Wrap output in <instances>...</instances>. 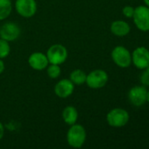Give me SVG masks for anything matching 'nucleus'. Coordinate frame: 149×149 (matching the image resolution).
Listing matches in <instances>:
<instances>
[{"label": "nucleus", "mask_w": 149, "mask_h": 149, "mask_svg": "<svg viewBox=\"0 0 149 149\" xmlns=\"http://www.w3.org/2000/svg\"><path fill=\"white\" fill-rule=\"evenodd\" d=\"M86 77L87 74L82 69H76L72 71L71 73L69 74V79L75 86L83 85L86 82Z\"/></svg>", "instance_id": "nucleus-15"}, {"label": "nucleus", "mask_w": 149, "mask_h": 149, "mask_svg": "<svg viewBox=\"0 0 149 149\" xmlns=\"http://www.w3.org/2000/svg\"><path fill=\"white\" fill-rule=\"evenodd\" d=\"M61 116H62L63 121L67 125L71 126V125L76 124L78 120V111L75 107L68 106L63 109Z\"/></svg>", "instance_id": "nucleus-14"}, {"label": "nucleus", "mask_w": 149, "mask_h": 149, "mask_svg": "<svg viewBox=\"0 0 149 149\" xmlns=\"http://www.w3.org/2000/svg\"><path fill=\"white\" fill-rule=\"evenodd\" d=\"M147 93L148 89L145 86H134L128 92V100L132 105L139 107L147 102Z\"/></svg>", "instance_id": "nucleus-9"}, {"label": "nucleus", "mask_w": 149, "mask_h": 149, "mask_svg": "<svg viewBox=\"0 0 149 149\" xmlns=\"http://www.w3.org/2000/svg\"><path fill=\"white\" fill-rule=\"evenodd\" d=\"M135 26L141 31H149V8L146 5L137 6L133 17Z\"/></svg>", "instance_id": "nucleus-6"}, {"label": "nucleus", "mask_w": 149, "mask_h": 149, "mask_svg": "<svg viewBox=\"0 0 149 149\" xmlns=\"http://www.w3.org/2000/svg\"><path fill=\"white\" fill-rule=\"evenodd\" d=\"M110 31L117 37H125L130 33L131 26L124 20H115L111 24Z\"/></svg>", "instance_id": "nucleus-13"}, {"label": "nucleus", "mask_w": 149, "mask_h": 149, "mask_svg": "<svg viewBox=\"0 0 149 149\" xmlns=\"http://www.w3.org/2000/svg\"><path fill=\"white\" fill-rule=\"evenodd\" d=\"M46 69H47V74L50 79H58L61 76V69L59 65L49 64Z\"/></svg>", "instance_id": "nucleus-17"}, {"label": "nucleus", "mask_w": 149, "mask_h": 149, "mask_svg": "<svg viewBox=\"0 0 149 149\" xmlns=\"http://www.w3.org/2000/svg\"><path fill=\"white\" fill-rule=\"evenodd\" d=\"M108 80L109 75L105 70L96 69L87 74L85 83L91 89H101L106 86Z\"/></svg>", "instance_id": "nucleus-4"}, {"label": "nucleus", "mask_w": 149, "mask_h": 149, "mask_svg": "<svg viewBox=\"0 0 149 149\" xmlns=\"http://www.w3.org/2000/svg\"><path fill=\"white\" fill-rule=\"evenodd\" d=\"M12 11L11 0H0V21L6 19Z\"/></svg>", "instance_id": "nucleus-16"}, {"label": "nucleus", "mask_w": 149, "mask_h": 149, "mask_svg": "<svg viewBox=\"0 0 149 149\" xmlns=\"http://www.w3.org/2000/svg\"><path fill=\"white\" fill-rule=\"evenodd\" d=\"M4 68H5V66H4V63L3 59H1V58H0V75L4 72Z\"/></svg>", "instance_id": "nucleus-22"}, {"label": "nucleus", "mask_w": 149, "mask_h": 149, "mask_svg": "<svg viewBox=\"0 0 149 149\" xmlns=\"http://www.w3.org/2000/svg\"><path fill=\"white\" fill-rule=\"evenodd\" d=\"M132 64L139 70H144L149 65V50L145 46H139L132 52Z\"/></svg>", "instance_id": "nucleus-7"}, {"label": "nucleus", "mask_w": 149, "mask_h": 149, "mask_svg": "<svg viewBox=\"0 0 149 149\" xmlns=\"http://www.w3.org/2000/svg\"><path fill=\"white\" fill-rule=\"evenodd\" d=\"M143 1H144V3H145V5L148 6L149 8V0H143Z\"/></svg>", "instance_id": "nucleus-23"}, {"label": "nucleus", "mask_w": 149, "mask_h": 149, "mask_svg": "<svg viewBox=\"0 0 149 149\" xmlns=\"http://www.w3.org/2000/svg\"><path fill=\"white\" fill-rule=\"evenodd\" d=\"M28 64L35 71H43L47 67L49 62L46 54L40 52H35L29 56Z\"/></svg>", "instance_id": "nucleus-12"}, {"label": "nucleus", "mask_w": 149, "mask_h": 149, "mask_svg": "<svg viewBox=\"0 0 149 149\" xmlns=\"http://www.w3.org/2000/svg\"><path fill=\"white\" fill-rule=\"evenodd\" d=\"M141 82L142 86H149V73L145 70L141 75Z\"/></svg>", "instance_id": "nucleus-20"}, {"label": "nucleus", "mask_w": 149, "mask_h": 149, "mask_svg": "<svg viewBox=\"0 0 149 149\" xmlns=\"http://www.w3.org/2000/svg\"><path fill=\"white\" fill-rule=\"evenodd\" d=\"M4 135V125L0 122V141L3 139Z\"/></svg>", "instance_id": "nucleus-21"}, {"label": "nucleus", "mask_w": 149, "mask_h": 149, "mask_svg": "<svg viewBox=\"0 0 149 149\" xmlns=\"http://www.w3.org/2000/svg\"><path fill=\"white\" fill-rule=\"evenodd\" d=\"M130 120L129 113L120 107H116L112 109L106 115V122L107 124L115 128L125 127Z\"/></svg>", "instance_id": "nucleus-2"}, {"label": "nucleus", "mask_w": 149, "mask_h": 149, "mask_svg": "<svg viewBox=\"0 0 149 149\" xmlns=\"http://www.w3.org/2000/svg\"><path fill=\"white\" fill-rule=\"evenodd\" d=\"M49 64H54V65H62L64 62H66L68 53L67 48L61 45V44H54L51 45L46 53Z\"/></svg>", "instance_id": "nucleus-5"}, {"label": "nucleus", "mask_w": 149, "mask_h": 149, "mask_svg": "<svg viewBox=\"0 0 149 149\" xmlns=\"http://www.w3.org/2000/svg\"><path fill=\"white\" fill-rule=\"evenodd\" d=\"M111 57L114 64L120 68H128L132 65V53L123 45H117L113 48Z\"/></svg>", "instance_id": "nucleus-3"}, {"label": "nucleus", "mask_w": 149, "mask_h": 149, "mask_svg": "<svg viewBox=\"0 0 149 149\" xmlns=\"http://www.w3.org/2000/svg\"><path fill=\"white\" fill-rule=\"evenodd\" d=\"M87 138V133L83 125L74 124L71 125L67 132V142L69 147L73 148H81Z\"/></svg>", "instance_id": "nucleus-1"}, {"label": "nucleus", "mask_w": 149, "mask_h": 149, "mask_svg": "<svg viewBox=\"0 0 149 149\" xmlns=\"http://www.w3.org/2000/svg\"><path fill=\"white\" fill-rule=\"evenodd\" d=\"M134 10H135L134 7H133L131 5H126L122 9V13H123V15L126 17H127V18H133V14H134Z\"/></svg>", "instance_id": "nucleus-19"}, {"label": "nucleus", "mask_w": 149, "mask_h": 149, "mask_svg": "<svg viewBox=\"0 0 149 149\" xmlns=\"http://www.w3.org/2000/svg\"><path fill=\"white\" fill-rule=\"evenodd\" d=\"M144 70H145V71H147V72L149 73V65L147 67V68H146V69H144Z\"/></svg>", "instance_id": "nucleus-25"}, {"label": "nucleus", "mask_w": 149, "mask_h": 149, "mask_svg": "<svg viewBox=\"0 0 149 149\" xmlns=\"http://www.w3.org/2000/svg\"><path fill=\"white\" fill-rule=\"evenodd\" d=\"M20 34L21 29L14 22H6L0 27V38L8 42L15 41L19 38Z\"/></svg>", "instance_id": "nucleus-10"}, {"label": "nucleus", "mask_w": 149, "mask_h": 149, "mask_svg": "<svg viewBox=\"0 0 149 149\" xmlns=\"http://www.w3.org/2000/svg\"><path fill=\"white\" fill-rule=\"evenodd\" d=\"M11 52V46L9 45V42L0 38V58H5L9 56Z\"/></svg>", "instance_id": "nucleus-18"}, {"label": "nucleus", "mask_w": 149, "mask_h": 149, "mask_svg": "<svg viewBox=\"0 0 149 149\" xmlns=\"http://www.w3.org/2000/svg\"><path fill=\"white\" fill-rule=\"evenodd\" d=\"M75 90V85L69 79H63L59 80L54 88V93L61 99H66L71 96Z\"/></svg>", "instance_id": "nucleus-11"}, {"label": "nucleus", "mask_w": 149, "mask_h": 149, "mask_svg": "<svg viewBox=\"0 0 149 149\" xmlns=\"http://www.w3.org/2000/svg\"><path fill=\"white\" fill-rule=\"evenodd\" d=\"M147 102L149 104V91H148V93H147Z\"/></svg>", "instance_id": "nucleus-24"}, {"label": "nucleus", "mask_w": 149, "mask_h": 149, "mask_svg": "<svg viewBox=\"0 0 149 149\" xmlns=\"http://www.w3.org/2000/svg\"><path fill=\"white\" fill-rule=\"evenodd\" d=\"M15 10L19 16L30 18L37 12V3L35 0H16Z\"/></svg>", "instance_id": "nucleus-8"}]
</instances>
